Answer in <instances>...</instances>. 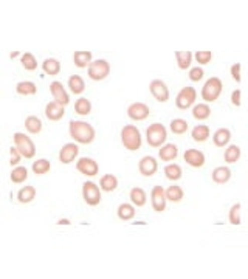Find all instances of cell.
Returning a JSON list of instances; mask_svg holds the SVG:
<instances>
[{"label": "cell", "mask_w": 248, "mask_h": 279, "mask_svg": "<svg viewBox=\"0 0 248 279\" xmlns=\"http://www.w3.org/2000/svg\"><path fill=\"white\" fill-rule=\"evenodd\" d=\"M229 140H231V132H229L228 129H219L216 130V134L212 135V141H214V144L217 147H223L229 143Z\"/></svg>", "instance_id": "obj_21"}, {"label": "cell", "mask_w": 248, "mask_h": 279, "mask_svg": "<svg viewBox=\"0 0 248 279\" xmlns=\"http://www.w3.org/2000/svg\"><path fill=\"white\" fill-rule=\"evenodd\" d=\"M149 91L151 95L158 101V103H166L169 100V90L168 85L162 79H154L149 84Z\"/></svg>", "instance_id": "obj_9"}, {"label": "cell", "mask_w": 248, "mask_h": 279, "mask_svg": "<svg viewBox=\"0 0 248 279\" xmlns=\"http://www.w3.org/2000/svg\"><path fill=\"white\" fill-rule=\"evenodd\" d=\"M222 81L219 78H211L205 82L202 88V98L206 103H214L222 93Z\"/></svg>", "instance_id": "obj_5"}, {"label": "cell", "mask_w": 248, "mask_h": 279, "mask_svg": "<svg viewBox=\"0 0 248 279\" xmlns=\"http://www.w3.org/2000/svg\"><path fill=\"white\" fill-rule=\"evenodd\" d=\"M229 222L231 225H240V203H236L229 210Z\"/></svg>", "instance_id": "obj_41"}, {"label": "cell", "mask_w": 248, "mask_h": 279, "mask_svg": "<svg viewBox=\"0 0 248 279\" xmlns=\"http://www.w3.org/2000/svg\"><path fill=\"white\" fill-rule=\"evenodd\" d=\"M196 98H197V91L196 88H192V87H183L180 91H179V95H177L175 98V106L182 109V110H186L189 109L194 103H196Z\"/></svg>", "instance_id": "obj_8"}, {"label": "cell", "mask_w": 248, "mask_h": 279, "mask_svg": "<svg viewBox=\"0 0 248 279\" xmlns=\"http://www.w3.org/2000/svg\"><path fill=\"white\" fill-rule=\"evenodd\" d=\"M196 59L200 65H206L212 59V53L211 51H197L196 53Z\"/></svg>", "instance_id": "obj_42"}, {"label": "cell", "mask_w": 248, "mask_h": 279, "mask_svg": "<svg viewBox=\"0 0 248 279\" xmlns=\"http://www.w3.org/2000/svg\"><path fill=\"white\" fill-rule=\"evenodd\" d=\"M76 169H78L81 174L87 175V177H96L98 172H99V166H98V163H96L93 158L82 157V158H79L78 163H76Z\"/></svg>", "instance_id": "obj_10"}, {"label": "cell", "mask_w": 248, "mask_h": 279, "mask_svg": "<svg viewBox=\"0 0 248 279\" xmlns=\"http://www.w3.org/2000/svg\"><path fill=\"white\" fill-rule=\"evenodd\" d=\"M175 59H177V65H179L182 70H186L191 65L192 54L189 51H177L175 53Z\"/></svg>", "instance_id": "obj_33"}, {"label": "cell", "mask_w": 248, "mask_h": 279, "mask_svg": "<svg viewBox=\"0 0 248 279\" xmlns=\"http://www.w3.org/2000/svg\"><path fill=\"white\" fill-rule=\"evenodd\" d=\"M177 155H179V149L175 144H165L158 152V157L163 161H172L177 158Z\"/></svg>", "instance_id": "obj_19"}, {"label": "cell", "mask_w": 248, "mask_h": 279, "mask_svg": "<svg viewBox=\"0 0 248 279\" xmlns=\"http://www.w3.org/2000/svg\"><path fill=\"white\" fill-rule=\"evenodd\" d=\"M171 130H172V134H175V135H183L188 130V123L185 120H180V118L172 120L171 121Z\"/></svg>", "instance_id": "obj_39"}, {"label": "cell", "mask_w": 248, "mask_h": 279, "mask_svg": "<svg viewBox=\"0 0 248 279\" xmlns=\"http://www.w3.org/2000/svg\"><path fill=\"white\" fill-rule=\"evenodd\" d=\"M65 115V106H62L61 103L58 101H53V103H48L47 107H45V117L50 120V121H59L62 120Z\"/></svg>", "instance_id": "obj_13"}, {"label": "cell", "mask_w": 248, "mask_h": 279, "mask_svg": "<svg viewBox=\"0 0 248 279\" xmlns=\"http://www.w3.org/2000/svg\"><path fill=\"white\" fill-rule=\"evenodd\" d=\"M203 78V68L200 67H194L189 70V79L194 81V82H199L200 79Z\"/></svg>", "instance_id": "obj_43"}, {"label": "cell", "mask_w": 248, "mask_h": 279, "mask_svg": "<svg viewBox=\"0 0 248 279\" xmlns=\"http://www.w3.org/2000/svg\"><path fill=\"white\" fill-rule=\"evenodd\" d=\"M34 197H36V190L33 186H25V188H22L17 193V200L21 203H30L34 200Z\"/></svg>", "instance_id": "obj_31"}, {"label": "cell", "mask_w": 248, "mask_h": 279, "mask_svg": "<svg viewBox=\"0 0 248 279\" xmlns=\"http://www.w3.org/2000/svg\"><path fill=\"white\" fill-rule=\"evenodd\" d=\"M165 175L171 181H177L182 178V167L179 164H168L165 167Z\"/></svg>", "instance_id": "obj_35"}, {"label": "cell", "mask_w": 248, "mask_h": 279, "mask_svg": "<svg viewBox=\"0 0 248 279\" xmlns=\"http://www.w3.org/2000/svg\"><path fill=\"white\" fill-rule=\"evenodd\" d=\"M73 61H75V65L79 67V68H84L87 65H90L93 61H92V53L90 51H76L73 54Z\"/></svg>", "instance_id": "obj_22"}, {"label": "cell", "mask_w": 248, "mask_h": 279, "mask_svg": "<svg viewBox=\"0 0 248 279\" xmlns=\"http://www.w3.org/2000/svg\"><path fill=\"white\" fill-rule=\"evenodd\" d=\"M68 87L75 93V95H81V93L84 91V88H85V82L79 74H73V76L68 78Z\"/></svg>", "instance_id": "obj_24"}, {"label": "cell", "mask_w": 248, "mask_h": 279, "mask_svg": "<svg viewBox=\"0 0 248 279\" xmlns=\"http://www.w3.org/2000/svg\"><path fill=\"white\" fill-rule=\"evenodd\" d=\"M157 169H158V164L154 157H143L138 163V171L145 177H152L157 172Z\"/></svg>", "instance_id": "obj_14"}, {"label": "cell", "mask_w": 248, "mask_h": 279, "mask_svg": "<svg viewBox=\"0 0 248 279\" xmlns=\"http://www.w3.org/2000/svg\"><path fill=\"white\" fill-rule=\"evenodd\" d=\"M99 186H101V190L105 191V193H112L116 190V186H118V178L113 175V174H105L104 177H101L99 180Z\"/></svg>", "instance_id": "obj_20"}, {"label": "cell", "mask_w": 248, "mask_h": 279, "mask_svg": "<svg viewBox=\"0 0 248 279\" xmlns=\"http://www.w3.org/2000/svg\"><path fill=\"white\" fill-rule=\"evenodd\" d=\"M151 200H152V208L157 213H162L166 210V193L162 186H154V190L151 193Z\"/></svg>", "instance_id": "obj_12"}, {"label": "cell", "mask_w": 248, "mask_h": 279, "mask_svg": "<svg viewBox=\"0 0 248 279\" xmlns=\"http://www.w3.org/2000/svg\"><path fill=\"white\" fill-rule=\"evenodd\" d=\"M116 214H118V217H119L121 220L126 222V220L134 219V216H135V208L132 207L131 203H122V205H119V207H118Z\"/></svg>", "instance_id": "obj_29"}, {"label": "cell", "mask_w": 248, "mask_h": 279, "mask_svg": "<svg viewBox=\"0 0 248 279\" xmlns=\"http://www.w3.org/2000/svg\"><path fill=\"white\" fill-rule=\"evenodd\" d=\"M211 115V109L208 104H197L192 109V117L196 120H206Z\"/></svg>", "instance_id": "obj_37"}, {"label": "cell", "mask_w": 248, "mask_h": 279, "mask_svg": "<svg viewBox=\"0 0 248 279\" xmlns=\"http://www.w3.org/2000/svg\"><path fill=\"white\" fill-rule=\"evenodd\" d=\"M192 140L197 141V143H203L209 138V127L208 126H197L192 129Z\"/></svg>", "instance_id": "obj_25"}, {"label": "cell", "mask_w": 248, "mask_h": 279, "mask_svg": "<svg viewBox=\"0 0 248 279\" xmlns=\"http://www.w3.org/2000/svg\"><path fill=\"white\" fill-rule=\"evenodd\" d=\"M183 157H185V161L192 167H202L205 164V155L199 149H188Z\"/></svg>", "instance_id": "obj_17"}, {"label": "cell", "mask_w": 248, "mask_h": 279, "mask_svg": "<svg viewBox=\"0 0 248 279\" xmlns=\"http://www.w3.org/2000/svg\"><path fill=\"white\" fill-rule=\"evenodd\" d=\"M151 110L145 103H134L128 107V115L134 121H143L149 117Z\"/></svg>", "instance_id": "obj_11"}, {"label": "cell", "mask_w": 248, "mask_h": 279, "mask_svg": "<svg viewBox=\"0 0 248 279\" xmlns=\"http://www.w3.org/2000/svg\"><path fill=\"white\" fill-rule=\"evenodd\" d=\"M25 129L28 130L30 134H39L41 130H42V121L38 117L30 115L25 120Z\"/></svg>", "instance_id": "obj_27"}, {"label": "cell", "mask_w": 248, "mask_h": 279, "mask_svg": "<svg viewBox=\"0 0 248 279\" xmlns=\"http://www.w3.org/2000/svg\"><path fill=\"white\" fill-rule=\"evenodd\" d=\"M110 73V65L107 61L104 59H98L93 61L90 65H88V78L93 79V81H102L109 76Z\"/></svg>", "instance_id": "obj_6"}, {"label": "cell", "mask_w": 248, "mask_h": 279, "mask_svg": "<svg viewBox=\"0 0 248 279\" xmlns=\"http://www.w3.org/2000/svg\"><path fill=\"white\" fill-rule=\"evenodd\" d=\"M31 169H33V172L36 174V175H44V174L50 172L51 163L48 160H45V158H41V160H36V161L33 163Z\"/></svg>", "instance_id": "obj_28"}, {"label": "cell", "mask_w": 248, "mask_h": 279, "mask_svg": "<svg viewBox=\"0 0 248 279\" xmlns=\"http://www.w3.org/2000/svg\"><path fill=\"white\" fill-rule=\"evenodd\" d=\"M231 103H233L236 107H239V106H240V90H234V91H233V95H231Z\"/></svg>", "instance_id": "obj_46"}, {"label": "cell", "mask_w": 248, "mask_h": 279, "mask_svg": "<svg viewBox=\"0 0 248 279\" xmlns=\"http://www.w3.org/2000/svg\"><path fill=\"white\" fill-rule=\"evenodd\" d=\"M131 202L138 208L145 207L146 205V193L141 188H132L131 190Z\"/></svg>", "instance_id": "obj_26"}, {"label": "cell", "mask_w": 248, "mask_h": 279, "mask_svg": "<svg viewBox=\"0 0 248 279\" xmlns=\"http://www.w3.org/2000/svg\"><path fill=\"white\" fill-rule=\"evenodd\" d=\"M50 91H51L53 98H55V101L61 103L62 106H67V104L70 103L68 93H67V90L64 88V85H62L61 82H58V81L51 82V84H50Z\"/></svg>", "instance_id": "obj_16"}, {"label": "cell", "mask_w": 248, "mask_h": 279, "mask_svg": "<svg viewBox=\"0 0 248 279\" xmlns=\"http://www.w3.org/2000/svg\"><path fill=\"white\" fill-rule=\"evenodd\" d=\"M70 135L81 144H90L95 140V129L85 121H70Z\"/></svg>", "instance_id": "obj_1"}, {"label": "cell", "mask_w": 248, "mask_h": 279, "mask_svg": "<svg viewBox=\"0 0 248 279\" xmlns=\"http://www.w3.org/2000/svg\"><path fill=\"white\" fill-rule=\"evenodd\" d=\"M168 138L166 127L162 123H154L146 130V140L151 147H160Z\"/></svg>", "instance_id": "obj_3"}, {"label": "cell", "mask_w": 248, "mask_h": 279, "mask_svg": "<svg viewBox=\"0 0 248 279\" xmlns=\"http://www.w3.org/2000/svg\"><path fill=\"white\" fill-rule=\"evenodd\" d=\"M28 178V171L25 166H16L13 172H11V181L19 184V183H24L25 180Z\"/></svg>", "instance_id": "obj_32"}, {"label": "cell", "mask_w": 248, "mask_h": 279, "mask_svg": "<svg viewBox=\"0 0 248 279\" xmlns=\"http://www.w3.org/2000/svg\"><path fill=\"white\" fill-rule=\"evenodd\" d=\"M166 193V199L169 200V202H174V203H179L182 199H183V190L180 188V186H169V188L165 191Z\"/></svg>", "instance_id": "obj_36"}, {"label": "cell", "mask_w": 248, "mask_h": 279, "mask_svg": "<svg viewBox=\"0 0 248 279\" xmlns=\"http://www.w3.org/2000/svg\"><path fill=\"white\" fill-rule=\"evenodd\" d=\"M75 112L81 117H85L92 112V103L88 101L87 98H79L75 104Z\"/></svg>", "instance_id": "obj_34"}, {"label": "cell", "mask_w": 248, "mask_h": 279, "mask_svg": "<svg viewBox=\"0 0 248 279\" xmlns=\"http://www.w3.org/2000/svg\"><path fill=\"white\" fill-rule=\"evenodd\" d=\"M10 154H11L10 164H11V166H17V164H19V161H21V158H22V154H21L19 151H17V147H16V146L10 149Z\"/></svg>", "instance_id": "obj_44"}, {"label": "cell", "mask_w": 248, "mask_h": 279, "mask_svg": "<svg viewBox=\"0 0 248 279\" xmlns=\"http://www.w3.org/2000/svg\"><path fill=\"white\" fill-rule=\"evenodd\" d=\"M22 65L25 67V70H36L38 68V61L34 58L33 53H24L22 54Z\"/></svg>", "instance_id": "obj_40"}, {"label": "cell", "mask_w": 248, "mask_h": 279, "mask_svg": "<svg viewBox=\"0 0 248 279\" xmlns=\"http://www.w3.org/2000/svg\"><path fill=\"white\" fill-rule=\"evenodd\" d=\"M229 178H231V171H229L226 166L216 167V169L212 171V181H214V183L225 184V183L229 181Z\"/></svg>", "instance_id": "obj_18"}, {"label": "cell", "mask_w": 248, "mask_h": 279, "mask_svg": "<svg viewBox=\"0 0 248 279\" xmlns=\"http://www.w3.org/2000/svg\"><path fill=\"white\" fill-rule=\"evenodd\" d=\"M223 158H225L226 163H236V161L240 158V147L236 146V144H234V146H229V147L226 149V152H225Z\"/></svg>", "instance_id": "obj_38"}, {"label": "cell", "mask_w": 248, "mask_h": 279, "mask_svg": "<svg viewBox=\"0 0 248 279\" xmlns=\"http://www.w3.org/2000/svg\"><path fill=\"white\" fill-rule=\"evenodd\" d=\"M13 138H14V146L17 147V151L22 154V157H25V158L34 157V154H36V146H34L33 140L28 135H25L22 132H17V134H14Z\"/></svg>", "instance_id": "obj_4"}, {"label": "cell", "mask_w": 248, "mask_h": 279, "mask_svg": "<svg viewBox=\"0 0 248 279\" xmlns=\"http://www.w3.org/2000/svg\"><path fill=\"white\" fill-rule=\"evenodd\" d=\"M59 225H70V220L64 219V220H59Z\"/></svg>", "instance_id": "obj_47"}, {"label": "cell", "mask_w": 248, "mask_h": 279, "mask_svg": "<svg viewBox=\"0 0 248 279\" xmlns=\"http://www.w3.org/2000/svg\"><path fill=\"white\" fill-rule=\"evenodd\" d=\"M231 76L236 82H240V64L231 65Z\"/></svg>", "instance_id": "obj_45"}, {"label": "cell", "mask_w": 248, "mask_h": 279, "mask_svg": "<svg viewBox=\"0 0 248 279\" xmlns=\"http://www.w3.org/2000/svg\"><path fill=\"white\" fill-rule=\"evenodd\" d=\"M78 154H79V147L76 144H73V143H68V144L62 146L61 152H59V160L64 164H68V163L75 161Z\"/></svg>", "instance_id": "obj_15"}, {"label": "cell", "mask_w": 248, "mask_h": 279, "mask_svg": "<svg viewBox=\"0 0 248 279\" xmlns=\"http://www.w3.org/2000/svg\"><path fill=\"white\" fill-rule=\"evenodd\" d=\"M16 91L19 93V95H24V97H30V95H36L38 93V87L34 82H30V81H24V82H19L16 85Z\"/></svg>", "instance_id": "obj_23"}, {"label": "cell", "mask_w": 248, "mask_h": 279, "mask_svg": "<svg viewBox=\"0 0 248 279\" xmlns=\"http://www.w3.org/2000/svg\"><path fill=\"white\" fill-rule=\"evenodd\" d=\"M121 141L122 146L131 152H135L141 147V134L135 126H124L121 130Z\"/></svg>", "instance_id": "obj_2"}, {"label": "cell", "mask_w": 248, "mask_h": 279, "mask_svg": "<svg viewBox=\"0 0 248 279\" xmlns=\"http://www.w3.org/2000/svg\"><path fill=\"white\" fill-rule=\"evenodd\" d=\"M42 68H44V71L47 74H50V76H56V74L61 71V64H59V61L50 58V59H45L44 61Z\"/></svg>", "instance_id": "obj_30"}, {"label": "cell", "mask_w": 248, "mask_h": 279, "mask_svg": "<svg viewBox=\"0 0 248 279\" xmlns=\"http://www.w3.org/2000/svg\"><path fill=\"white\" fill-rule=\"evenodd\" d=\"M82 197L88 207H96V205H99L101 191L98 188V184H95L93 181H85L82 184Z\"/></svg>", "instance_id": "obj_7"}]
</instances>
